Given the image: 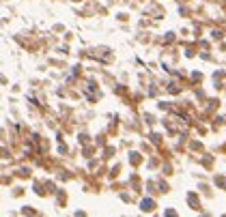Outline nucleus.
I'll return each mask as SVG.
<instances>
[{
    "mask_svg": "<svg viewBox=\"0 0 226 217\" xmlns=\"http://www.w3.org/2000/svg\"><path fill=\"white\" fill-rule=\"evenodd\" d=\"M142 209H144V211H151V209H153V200H142Z\"/></svg>",
    "mask_w": 226,
    "mask_h": 217,
    "instance_id": "nucleus-1",
    "label": "nucleus"
}]
</instances>
